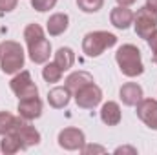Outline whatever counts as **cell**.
Listing matches in <instances>:
<instances>
[{"label": "cell", "mask_w": 157, "mask_h": 155, "mask_svg": "<svg viewBox=\"0 0 157 155\" xmlns=\"http://www.w3.org/2000/svg\"><path fill=\"white\" fill-rule=\"evenodd\" d=\"M115 62L122 75L133 78L144 73V64L141 57V49L133 44H122L115 53Z\"/></svg>", "instance_id": "obj_1"}, {"label": "cell", "mask_w": 157, "mask_h": 155, "mask_svg": "<svg viewBox=\"0 0 157 155\" xmlns=\"http://www.w3.org/2000/svg\"><path fill=\"white\" fill-rule=\"evenodd\" d=\"M24 47L15 40H4L0 44V68L6 75H15L24 68Z\"/></svg>", "instance_id": "obj_2"}, {"label": "cell", "mask_w": 157, "mask_h": 155, "mask_svg": "<svg viewBox=\"0 0 157 155\" xmlns=\"http://www.w3.org/2000/svg\"><path fill=\"white\" fill-rule=\"evenodd\" d=\"M117 44V37L108 31H90L82 39V51L86 57L95 59L101 57L108 47H113Z\"/></svg>", "instance_id": "obj_3"}, {"label": "cell", "mask_w": 157, "mask_h": 155, "mask_svg": "<svg viewBox=\"0 0 157 155\" xmlns=\"http://www.w3.org/2000/svg\"><path fill=\"white\" fill-rule=\"evenodd\" d=\"M9 88H11V91L17 95L18 100L29 99V97H39V88H37V84L31 80L29 71H22V70H20L18 73H15V77L11 78V82H9Z\"/></svg>", "instance_id": "obj_4"}, {"label": "cell", "mask_w": 157, "mask_h": 155, "mask_svg": "<svg viewBox=\"0 0 157 155\" xmlns=\"http://www.w3.org/2000/svg\"><path fill=\"white\" fill-rule=\"evenodd\" d=\"M133 28L141 39L146 40L157 29V13L148 9L146 6L137 9V13L133 15Z\"/></svg>", "instance_id": "obj_5"}, {"label": "cell", "mask_w": 157, "mask_h": 155, "mask_svg": "<svg viewBox=\"0 0 157 155\" xmlns=\"http://www.w3.org/2000/svg\"><path fill=\"white\" fill-rule=\"evenodd\" d=\"M101 100H102V89L95 82H90L78 91H75V102L82 110H93L95 106L101 104Z\"/></svg>", "instance_id": "obj_6"}, {"label": "cell", "mask_w": 157, "mask_h": 155, "mask_svg": "<svg viewBox=\"0 0 157 155\" xmlns=\"http://www.w3.org/2000/svg\"><path fill=\"white\" fill-rule=\"evenodd\" d=\"M57 141H59V146L68 152H75V150L80 152V148L86 144V135L78 128H64L59 131Z\"/></svg>", "instance_id": "obj_7"}, {"label": "cell", "mask_w": 157, "mask_h": 155, "mask_svg": "<svg viewBox=\"0 0 157 155\" xmlns=\"http://www.w3.org/2000/svg\"><path fill=\"white\" fill-rule=\"evenodd\" d=\"M13 131L18 135V139L22 141L24 148H31V146L40 144V131L35 126H31L28 120H24L22 117H18L17 126L13 128Z\"/></svg>", "instance_id": "obj_8"}, {"label": "cell", "mask_w": 157, "mask_h": 155, "mask_svg": "<svg viewBox=\"0 0 157 155\" xmlns=\"http://www.w3.org/2000/svg\"><path fill=\"white\" fill-rule=\"evenodd\" d=\"M137 117L150 128L157 131V100L154 99H143L137 106Z\"/></svg>", "instance_id": "obj_9"}, {"label": "cell", "mask_w": 157, "mask_h": 155, "mask_svg": "<svg viewBox=\"0 0 157 155\" xmlns=\"http://www.w3.org/2000/svg\"><path fill=\"white\" fill-rule=\"evenodd\" d=\"M18 117H22L24 120H35L42 115V100L39 97H29V99H22L18 100Z\"/></svg>", "instance_id": "obj_10"}, {"label": "cell", "mask_w": 157, "mask_h": 155, "mask_svg": "<svg viewBox=\"0 0 157 155\" xmlns=\"http://www.w3.org/2000/svg\"><path fill=\"white\" fill-rule=\"evenodd\" d=\"M28 53H29V59L31 62L35 64H46L51 57V42L46 39H40L33 44H28Z\"/></svg>", "instance_id": "obj_11"}, {"label": "cell", "mask_w": 157, "mask_h": 155, "mask_svg": "<svg viewBox=\"0 0 157 155\" xmlns=\"http://www.w3.org/2000/svg\"><path fill=\"white\" fill-rule=\"evenodd\" d=\"M119 97L124 106H137L144 97H143V88L137 82H126L119 89Z\"/></svg>", "instance_id": "obj_12"}, {"label": "cell", "mask_w": 157, "mask_h": 155, "mask_svg": "<svg viewBox=\"0 0 157 155\" xmlns=\"http://www.w3.org/2000/svg\"><path fill=\"white\" fill-rule=\"evenodd\" d=\"M133 11L130 7H124V6H117L112 9L110 13V22L113 28L117 29H128L132 24H133Z\"/></svg>", "instance_id": "obj_13"}, {"label": "cell", "mask_w": 157, "mask_h": 155, "mask_svg": "<svg viewBox=\"0 0 157 155\" xmlns=\"http://www.w3.org/2000/svg\"><path fill=\"white\" fill-rule=\"evenodd\" d=\"M71 100V91L66 86H55L53 89L48 91V102L55 110H62L70 104Z\"/></svg>", "instance_id": "obj_14"}, {"label": "cell", "mask_w": 157, "mask_h": 155, "mask_svg": "<svg viewBox=\"0 0 157 155\" xmlns=\"http://www.w3.org/2000/svg\"><path fill=\"white\" fill-rule=\"evenodd\" d=\"M68 26H70V17H68L66 13H55V15H51V17L48 18V22H46V29H48V33H49L51 37L62 35V33L68 29Z\"/></svg>", "instance_id": "obj_15"}, {"label": "cell", "mask_w": 157, "mask_h": 155, "mask_svg": "<svg viewBox=\"0 0 157 155\" xmlns=\"http://www.w3.org/2000/svg\"><path fill=\"white\" fill-rule=\"evenodd\" d=\"M122 119V113H121V106L113 100H108L102 104L101 108V120L106 124V126H117Z\"/></svg>", "instance_id": "obj_16"}, {"label": "cell", "mask_w": 157, "mask_h": 155, "mask_svg": "<svg viewBox=\"0 0 157 155\" xmlns=\"http://www.w3.org/2000/svg\"><path fill=\"white\" fill-rule=\"evenodd\" d=\"M90 82H95V80H93V75L80 70V71L70 73V75L66 77V84H64V86H66L71 93H75V91H78L80 88H84L86 84H90Z\"/></svg>", "instance_id": "obj_17"}, {"label": "cell", "mask_w": 157, "mask_h": 155, "mask_svg": "<svg viewBox=\"0 0 157 155\" xmlns=\"http://www.w3.org/2000/svg\"><path fill=\"white\" fill-rule=\"evenodd\" d=\"M20 150H26L22 141L18 139V135L15 131H9L6 135H2V141H0V152L6 155H13V153H18Z\"/></svg>", "instance_id": "obj_18"}, {"label": "cell", "mask_w": 157, "mask_h": 155, "mask_svg": "<svg viewBox=\"0 0 157 155\" xmlns=\"http://www.w3.org/2000/svg\"><path fill=\"white\" fill-rule=\"evenodd\" d=\"M62 71H68L73 68L75 64V53L71 47H59L57 53H55V60H53Z\"/></svg>", "instance_id": "obj_19"}, {"label": "cell", "mask_w": 157, "mask_h": 155, "mask_svg": "<svg viewBox=\"0 0 157 155\" xmlns=\"http://www.w3.org/2000/svg\"><path fill=\"white\" fill-rule=\"evenodd\" d=\"M62 70L55 64V62H46V66L42 68V78L49 84H55V82H60L62 78Z\"/></svg>", "instance_id": "obj_20"}, {"label": "cell", "mask_w": 157, "mask_h": 155, "mask_svg": "<svg viewBox=\"0 0 157 155\" xmlns=\"http://www.w3.org/2000/svg\"><path fill=\"white\" fill-rule=\"evenodd\" d=\"M17 120H18V117L11 115L7 112H0V137L13 131V128L17 126Z\"/></svg>", "instance_id": "obj_21"}, {"label": "cell", "mask_w": 157, "mask_h": 155, "mask_svg": "<svg viewBox=\"0 0 157 155\" xmlns=\"http://www.w3.org/2000/svg\"><path fill=\"white\" fill-rule=\"evenodd\" d=\"M44 39V29L40 28L39 24H28L24 29V40L26 44H33L37 40Z\"/></svg>", "instance_id": "obj_22"}, {"label": "cell", "mask_w": 157, "mask_h": 155, "mask_svg": "<svg viewBox=\"0 0 157 155\" xmlns=\"http://www.w3.org/2000/svg\"><path fill=\"white\" fill-rule=\"evenodd\" d=\"M77 6L84 13H97L104 6V0H77Z\"/></svg>", "instance_id": "obj_23"}, {"label": "cell", "mask_w": 157, "mask_h": 155, "mask_svg": "<svg viewBox=\"0 0 157 155\" xmlns=\"http://www.w3.org/2000/svg\"><path fill=\"white\" fill-rule=\"evenodd\" d=\"M57 6V0H31V7L39 13H46Z\"/></svg>", "instance_id": "obj_24"}, {"label": "cell", "mask_w": 157, "mask_h": 155, "mask_svg": "<svg viewBox=\"0 0 157 155\" xmlns=\"http://www.w3.org/2000/svg\"><path fill=\"white\" fill-rule=\"evenodd\" d=\"M80 152L84 155H90V153H106V148L101 146V144H84L80 148Z\"/></svg>", "instance_id": "obj_25"}, {"label": "cell", "mask_w": 157, "mask_h": 155, "mask_svg": "<svg viewBox=\"0 0 157 155\" xmlns=\"http://www.w3.org/2000/svg\"><path fill=\"white\" fill-rule=\"evenodd\" d=\"M146 42H148V46H150V49H152V60L157 64V29L146 39Z\"/></svg>", "instance_id": "obj_26"}, {"label": "cell", "mask_w": 157, "mask_h": 155, "mask_svg": "<svg viewBox=\"0 0 157 155\" xmlns=\"http://www.w3.org/2000/svg\"><path fill=\"white\" fill-rule=\"evenodd\" d=\"M18 0H0V13H9L13 9H17Z\"/></svg>", "instance_id": "obj_27"}, {"label": "cell", "mask_w": 157, "mask_h": 155, "mask_svg": "<svg viewBox=\"0 0 157 155\" xmlns=\"http://www.w3.org/2000/svg\"><path fill=\"white\" fill-rule=\"evenodd\" d=\"M115 155H121V153H130V155H137V148H133V146H119L115 148Z\"/></svg>", "instance_id": "obj_28"}, {"label": "cell", "mask_w": 157, "mask_h": 155, "mask_svg": "<svg viewBox=\"0 0 157 155\" xmlns=\"http://www.w3.org/2000/svg\"><path fill=\"white\" fill-rule=\"evenodd\" d=\"M146 7L152 9L154 13H157V0H146Z\"/></svg>", "instance_id": "obj_29"}, {"label": "cell", "mask_w": 157, "mask_h": 155, "mask_svg": "<svg viewBox=\"0 0 157 155\" xmlns=\"http://www.w3.org/2000/svg\"><path fill=\"white\" fill-rule=\"evenodd\" d=\"M137 0H117V6H124V7H130V6H133Z\"/></svg>", "instance_id": "obj_30"}]
</instances>
